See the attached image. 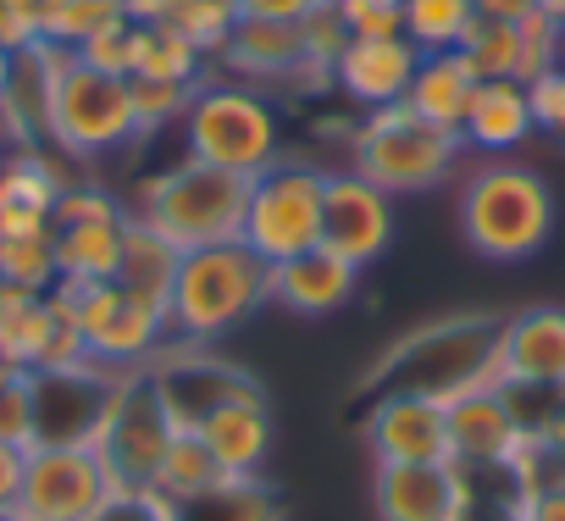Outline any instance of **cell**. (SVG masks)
Instances as JSON below:
<instances>
[{"label": "cell", "mask_w": 565, "mask_h": 521, "mask_svg": "<svg viewBox=\"0 0 565 521\" xmlns=\"http://www.w3.org/2000/svg\"><path fill=\"white\" fill-rule=\"evenodd\" d=\"M23 466H29L23 444H0V515H12L23 499Z\"/></svg>", "instance_id": "cell-44"}, {"label": "cell", "mask_w": 565, "mask_h": 521, "mask_svg": "<svg viewBox=\"0 0 565 521\" xmlns=\"http://www.w3.org/2000/svg\"><path fill=\"white\" fill-rule=\"evenodd\" d=\"M322 244L366 273L394 244V194L366 183L361 172H328V205H322Z\"/></svg>", "instance_id": "cell-14"}, {"label": "cell", "mask_w": 565, "mask_h": 521, "mask_svg": "<svg viewBox=\"0 0 565 521\" xmlns=\"http://www.w3.org/2000/svg\"><path fill=\"white\" fill-rule=\"evenodd\" d=\"M172 515L178 521H282V504L260 477H227L211 493L172 504Z\"/></svg>", "instance_id": "cell-27"}, {"label": "cell", "mask_w": 565, "mask_h": 521, "mask_svg": "<svg viewBox=\"0 0 565 521\" xmlns=\"http://www.w3.org/2000/svg\"><path fill=\"white\" fill-rule=\"evenodd\" d=\"M322 205H328V172L311 161H271L266 172L249 178L244 200V227L238 238L260 260H289L322 244Z\"/></svg>", "instance_id": "cell-8"}, {"label": "cell", "mask_w": 565, "mask_h": 521, "mask_svg": "<svg viewBox=\"0 0 565 521\" xmlns=\"http://www.w3.org/2000/svg\"><path fill=\"white\" fill-rule=\"evenodd\" d=\"M78 62H89L95 73H111V78H134V62H139V23L106 29L100 40H89V45L78 51Z\"/></svg>", "instance_id": "cell-38"}, {"label": "cell", "mask_w": 565, "mask_h": 521, "mask_svg": "<svg viewBox=\"0 0 565 521\" xmlns=\"http://www.w3.org/2000/svg\"><path fill=\"white\" fill-rule=\"evenodd\" d=\"M460 238L482 255V260H532L548 233H554V189L537 167L510 161V156H488L466 189H460Z\"/></svg>", "instance_id": "cell-2"}, {"label": "cell", "mask_w": 565, "mask_h": 521, "mask_svg": "<svg viewBox=\"0 0 565 521\" xmlns=\"http://www.w3.org/2000/svg\"><path fill=\"white\" fill-rule=\"evenodd\" d=\"M526 95H532V123H537V134H548V139L565 145V56H559L543 78H532Z\"/></svg>", "instance_id": "cell-41"}, {"label": "cell", "mask_w": 565, "mask_h": 521, "mask_svg": "<svg viewBox=\"0 0 565 521\" xmlns=\"http://www.w3.org/2000/svg\"><path fill=\"white\" fill-rule=\"evenodd\" d=\"M471 477L444 460V466H377L372 504L377 521H460Z\"/></svg>", "instance_id": "cell-19"}, {"label": "cell", "mask_w": 565, "mask_h": 521, "mask_svg": "<svg viewBox=\"0 0 565 521\" xmlns=\"http://www.w3.org/2000/svg\"><path fill=\"white\" fill-rule=\"evenodd\" d=\"M172 34H183L205 62L227 51L233 29H238V0H172V18H167Z\"/></svg>", "instance_id": "cell-34"}, {"label": "cell", "mask_w": 565, "mask_h": 521, "mask_svg": "<svg viewBox=\"0 0 565 521\" xmlns=\"http://www.w3.org/2000/svg\"><path fill=\"white\" fill-rule=\"evenodd\" d=\"M366 444H372L377 466H444V460H455L449 405H438L433 394L388 389V394H377V405L366 416Z\"/></svg>", "instance_id": "cell-13"}, {"label": "cell", "mask_w": 565, "mask_h": 521, "mask_svg": "<svg viewBox=\"0 0 565 521\" xmlns=\"http://www.w3.org/2000/svg\"><path fill=\"white\" fill-rule=\"evenodd\" d=\"M0 521H23V515H0Z\"/></svg>", "instance_id": "cell-52"}, {"label": "cell", "mask_w": 565, "mask_h": 521, "mask_svg": "<svg viewBox=\"0 0 565 521\" xmlns=\"http://www.w3.org/2000/svg\"><path fill=\"white\" fill-rule=\"evenodd\" d=\"M45 45V0H0V51H34Z\"/></svg>", "instance_id": "cell-40"}, {"label": "cell", "mask_w": 565, "mask_h": 521, "mask_svg": "<svg viewBox=\"0 0 565 521\" xmlns=\"http://www.w3.org/2000/svg\"><path fill=\"white\" fill-rule=\"evenodd\" d=\"M117 493L95 444H29L23 499L12 515L23 521H89Z\"/></svg>", "instance_id": "cell-9"}, {"label": "cell", "mask_w": 565, "mask_h": 521, "mask_svg": "<svg viewBox=\"0 0 565 521\" xmlns=\"http://www.w3.org/2000/svg\"><path fill=\"white\" fill-rule=\"evenodd\" d=\"M172 0H128V23H167Z\"/></svg>", "instance_id": "cell-48"}, {"label": "cell", "mask_w": 565, "mask_h": 521, "mask_svg": "<svg viewBox=\"0 0 565 521\" xmlns=\"http://www.w3.org/2000/svg\"><path fill=\"white\" fill-rule=\"evenodd\" d=\"M145 378L156 383V394H161V405L178 427H200L211 411H222L233 400H260L255 378L238 372L233 361H222L211 344H183V350L167 344L145 366Z\"/></svg>", "instance_id": "cell-11"}, {"label": "cell", "mask_w": 565, "mask_h": 521, "mask_svg": "<svg viewBox=\"0 0 565 521\" xmlns=\"http://www.w3.org/2000/svg\"><path fill=\"white\" fill-rule=\"evenodd\" d=\"M0 156H7V128H0Z\"/></svg>", "instance_id": "cell-51"}, {"label": "cell", "mask_w": 565, "mask_h": 521, "mask_svg": "<svg viewBox=\"0 0 565 521\" xmlns=\"http://www.w3.org/2000/svg\"><path fill=\"white\" fill-rule=\"evenodd\" d=\"M89 521H178L172 499H161L156 488H117Z\"/></svg>", "instance_id": "cell-42"}, {"label": "cell", "mask_w": 565, "mask_h": 521, "mask_svg": "<svg viewBox=\"0 0 565 521\" xmlns=\"http://www.w3.org/2000/svg\"><path fill=\"white\" fill-rule=\"evenodd\" d=\"M532 134H537V123H532V95H526V84L482 78L477 95H471V111H466V123H460V145L477 150V156H515Z\"/></svg>", "instance_id": "cell-22"}, {"label": "cell", "mask_w": 565, "mask_h": 521, "mask_svg": "<svg viewBox=\"0 0 565 521\" xmlns=\"http://www.w3.org/2000/svg\"><path fill=\"white\" fill-rule=\"evenodd\" d=\"M499 328L504 317H444L422 333L399 339L366 383H388L405 394H433L438 405L499 383ZM383 389V394H388Z\"/></svg>", "instance_id": "cell-3"}, {"label": "cell", "mask_w": 565, "mask_h": 521, "mask_svg": "<svg viewBox=\"0 0 565 521\" xmlns=\"http://www.w3.org/2000/svg\"><path fill=\"white\" fill-rule=\"evenodd\" d=\"M172 433H178V422L167 416L156 383L145 372H128L95 449H100L117 488H156V471H161V455H167Z\"/></svg>", "instance_id": "cell-10"}, {"label": "cell", "mask_w": 565, "mask_h": 521, "mask_svg": "<svg viewBox=\"0 0 565 521\" xmlns=\"http://www.w3.org/2000/svg\"><path fill=\"white\" fill-rule=\"evenodd\" d=\"M504 389H565V306H526L499 328Z\"/></svg>", "instance_id": "cell-18"}, {"label": "cell", "mask_w": 565, "mask_h": 521, "mask_svg": "<svg viewBox=\"0 0 565 521\" xmlns=\"http://www.w3.org/2000/svg\"><path fill=\"white\" fill-rule=\"evenodd\" d=\"M477 84H482V78L471 73V62H466L460 51H433V56H422V67H416L411 89H405V106H411L422 123H433V128H444V134H460Z\"/></svg>", "instance_id": "cell-24"}, {"label": "cell", "mask_w": 565, "mask_h": 521, "mask_svg": "<svg viewBox=\"0 0 565 521\" xmlns=\"http://www.w3.org/2000/svg\"><path fill=\"white\" fill-rule=\"evenodd\" d=\"M416 67H422V51L405 34H350V45L333 62V89L361 111L399 106Z\"/></svg>", "instance_id": "cell-16"}, {"label": "cell", "mask_w": 565, "mask_h": 521, "mask_svg": "<svg viewBox=\"0 0 565 521\" xmlns=\"http://www.w3.org/2000/svg\"><path fill=\"white\" fill-rule=\"evenodd\" d=\"M405 40L433 56V51H460L471 23H477V0H399Z\"/></svg>", "instance_id": "cell-30"}, {"label": "cell", "mask_w": 565, "mask_h": 521, "mask_svg": "<svg viewBox=\"0 0 565 521\" xmlns=\"http://www.w3.org/2000/svg\"><path fill=\"white\" fill-rule=\"evenodd\" d=\"M0 444H34V372L0 361Z\"/></svg>", "instance_id": "cell-36"}, {"label": "cell", "mask_w": 565, "mask_h": 521, "mask_svg": "<svg viewBox=\"0 0 565 521\" xmlns=\"http://www.w3.org/2000/svg\"><path fill=\"white\" fill-rule=\"evenodd\" d=\"M460 134H444L422 123L405 100L366 111V123L350 134V172L377 183L383 194H427L460 167Z\"/></svg>", "instance_id": "cell-5"}, {"label": "cell", "mask_w": 565, "mask_h": 521, "mask_svg": "<svg viewBox=\"0 0 565 521\" xmlns=\"http://www.w3.org/2000/svg\"><path fill=\"white\" fill-rule=\"evenodd\" d=\"M521 521H565V482H543L521 493Z\"/></svg>", "instance_id": "cell-45"}, {"label": "cell", "mask_w": 565, "mask_h": 521, "mask_svg": "<svg viewBox=\"0 0 565 521\" xmlns=\"http://www.w3.org/2000/svg\"><path fill=\"white\" fill-rule=\"evenodd\" d=\"M300 40H306V62L333 78V62H339V51L350 45V29H344V18H339L333 0H322V7H311V12L300 18Z\"/></svg>", "instance_id": "cell-37"}, {"label": "cell", "mask_w": 565, "mask_h": 521, "mask_svg": "<svg viewBox=\"0 0 565 521\" xmlns=\"http://www.w3.org/2000/svg\"><path fill=\"white\" fill-rule=\"evenodd\" d=\"M449 444H455L460 471H504L515 460V449L526 444V427H521L510 389L488 383V389L449 400Z\"/></svg>", "instance_id": "cell-15"}, {"label": "cell", "mask_w": 565, "mask_h": 521, "mask_svg": "<svg viewBox=\"0 0 565 521\" xmlns=\"http://www.w3.org/2000/svg\"><path fill=\"white\" fill-rule=\"evenodd\" d=\"M322 0H238V18H266V23H300Z\"/></svg>", "instance_id": "cell-46"}, {"label": "cell", "mask_w": 565, "mask_h": 521, "mask_svg": "<svg viewBox=\"0 0 565 521\" xmlns=\"http://www.w3.org/2000/svg\"><path fill=\"white\" fill-rule=\"evenodd\" d=\"M67 183L73 178H62V167L45 150H34V145L0 156V205H23V211H45L51 216Z\"/></svg>", "instance_id": "cell-28"}, {"label": "cell", "mask_w": 565, "mask_h": 521, "mask_svg": "<svg viewBox=\"0 0 565 521\" xmlns=\"http://www.w3.org/2000/svg\"><path fill=\"white\" fill-rule=\"evenodd\" d=\"M117 389L122 378L95 361L34 372V444H95Z\"/></svg>", "instance_id": "cell-12"}, {"label": "cell", "mask_w": 565, "mask_h": 521, "mask_svg": "<svg viewBox=\"0 0 565 521\" xmlns=\"http://www.w3.org/2000/svg\"><path fill=\"white\" fill-rule=\"evenodd\" d=\"M260 306H271V260L244 238L183 249L167 289V333L172 344H216Z\"/></svg>", "instance_id": "cell-1"}, {"label": "cell", "mask_w": 565, "mask_h": 521, "mask_svg": "<svg viewBox=\"0 0 565 521\" xmlns=\"http://www.w3.org/2000/svg\"><path fill=\"white\" fill-rule=\"evenodd\" d=\"M183 145L205 167L255 178L282 161V117L266 95L244 84H200L183 111Z\"/></svg>", "instance_id": "cell-6"}, {"label": "cell", "mask_w": 565, "mask_h": 521, "mask_svg": "<svg viewBox=\"0 0 565 521\" xmlns=\"http://www.w3.org/2000/svg\"><path fill=\"white\" fill-rule=\"evenodd\" d=\"M532 12H537V18H548L554 29H565V0H532Z\"/></svg>", "instance_id": "cell-49"}, {"label": "cell", "mask_w": 565, "mask_h": 521, "mask_svg": "<svg viewBox=\"0 0 565 521\" xmlns=\"http://www.w3.org/2000/svg\"><path fill=\"white\" fill-rule=\"evenodd\" d=\"M216 482H227V477H222L216 455L205 449V438H200L194 427H178V433H172V444H167V455H161L156 493H161V499H172V504H183V499L211 493Z\"/></svg>", "instance_id": "cell-29"}, {"label": "cell", "mask_w": 565, "mask_h": 521, "mask_svg": "<svg viewBox=\"0 0 565 521\" xmlns=\"http://www.w3.org/2000/svg\"><path fill=\"white\" fill-rule=\"evenodd\" d=\"M122 222H62L56 227V273L78 278V284H117V273H122Z\"/></svg>", "instance_id": "cell-25"}, {"label": "cell", "mask_w": 565, "mask_h": 521, "mask_svg": "<svg viewBox=\"0 0 565 521\" xmlns=\"http://www.w3.org/2000/svg\"><path fill=\"white\" fill-rule=\"evenodd\" d=\"M205 449L216 455L222 477H260L266 455H271V416H266V400H233L222 411H211L200 427Z\"/></svg>", "instance_id": "cell-23"}, {"label": "cell", "mask_w": 565, "mask_h": 521, "mask_svg": "<svg viewBox=\"0 0 565 521\" xmlns=\"http://www.w3.org/2000/svg\"><path fill=\"white\" fill-rule=\"evenodd\" d=\"M117 23H128V0H45V45L67 56H78Z\"/></svg>", "instance_id": "cell-31"}, {"label": "cell", "mask_w": 565, "mask_h": 521, "mask_svg": "<svg viewBox=\"0 0 565 521\" xmlns=\"http://www.w3.org/2000/svg\"><path fill=\"white\" fill-rule=\"evenodd\" d=\"M122 216H128L122 200L106 194L100 183H67L62 200H56V211H51L56 227H62V222H122Z\"/></svg>", "instance_id": "cell-39"}, {"label": "cell", "mask_w": 565, "mask_h": 521, "mask_svg": "<svg viewBox=\"0 0 565 521\" xmlns=\"http://www.w3.org/2000/svg\"><path fill=\"white\" fill-rule=\"evenodd\" d=\"M56 227L51 233H29V238H0V284L29 289V295H51L56 289Z\"/></svg>", "instance_id": "cell-33"}, {"label": "cell", "mask_w": 565, "mask_h": 521, "mask_svg": "<svg viewBox=\"0 0 565 521\" xmlns=\"http://www.w3.org/2000/svg\"><path fill=\"white\" fill-rule=\"evenodd\" d=\"M12 73H18V56L0 51V100H7V89H12Z\"/></svg>", "instance_id": "cell-50"}, {"label": "cell", "mask_w": 565, "mask_h": 521, "mask_svg": "<svg viewBox=\"0 0 565 521\" xmlns=\"http://www.w3.org/2000/svg\"><path fill=\"white\" fill-rule=\"evenodd\" d=\"M350 34H405L399 0H333Z\"/></svg>", "instance_id": "cell-43"}, {"label": "cell", "mask_w": 565, "mask_h": 521, "mask_svg": "<svg viewBox=\"0 0 565 521\" xmlns=\"http://www.w3.org/2000/svg\"><path fill=\"white\" fill-rule=\"evenodd\" d=\"M559 34L548 18H526V23H471L460 56L471 62L477 78H510V84H532L559 62Z\"/></svg>", "instance_id": "cell-17"}, {"label": "cell", "mask_w": 565, "mask_h": 521, "mask_svg": "<svg viewBox=\"0 0 565 521\" xmlns=\"http://www.w3.org/2000/svg\"><path fill=\"white\" fill-rule=\"evenodd\" d=\"M355 289H361V267L333 255L328 244L289 255V260H271V306L295 311V317H333L355 300Z\"/></svg>", "instance_id": "cell-20"}, {"label": "cell", "mask_w": 565, "mask_h": 521, "mask_svg": "<svg viewBox=\"0 0 565 521\" xmlns=\"http://www.w3.org/2000/svg\"><path fill=\"white\" fill-rule=\"evenodd\" d=\"M477 18L482 23H526L532 0H477Z\"/></svg>", "instance_id": "cell-47"}, {"label": "cell", "mask_w": 565, "mask_h": 521, "mask_svg": "<svg viewBox=\"0 0 565 521\" xmlns=\"http://www.w3.org/2000/svg\"><path fill=\"white\" fill-rule=\"evenodd\" d=\"M244 200H249V178L183 156L178 167H167V172H156V178L139 183L134 216L150 222L172 249H205V244L238 238Z\"/></svg>", "instance_id": "cell-4"}, {"label": "cell", "mask_w": 565, "mask_h": 521, "mask_svg": "<svg viewBox=\"0 0 565 521\" xmlns=\"http://www.w3.org/2000/svg\"><path fill=\"white\" fill-rule=\"evenodd\" d=\"M45 139L73 156V161H100L122 145L139 139V123H134V95H128V78H111V73H95L89 62L67 56L56 62L51 73V106H45Z\"/></svg>", "instance_id": "cell-7"}, {"label": "cell", "mask_w": 565, "mask_h": 521, "mask_svg": "<svg viewBox=\"0 0 565 521\" xmlns=\"http://www.w3.org/2000/svg\"><path fill=\"white\" fill-rule=\"evenodd\" d=\"M134 78H167V84H205V56L172 34L167 23H139V62Z\"/></svg>", "instance_id": "cell-32"}, {"label": "cell", "mask_w": 565, "mask_h": 521, "mask_svg": "<svg viewBox=\"0 0 565 521\" xmlns=\"http://www.w3.org/2000/svg\"><path fill=\"white\" fill-rule=\"evenodd\" d=\"M222 62L244 78H260V84H289V78H317L333 84L328 73H317L306 62V40H300V23H266V18H238Z\"/></svg>", "instance_id": "cell-21"}, {"label": "cell", "mask_w": 565, "mask_h": 521, "mask_svg": "<svg viewBox=\"0 0 565 521\" xmlns=\"http://www.w3.org/2000/svg\"><path fill=\"white\" fill-rule=\"evenodd\" d=\"M200 84H167V78H128V95H134V123L139 134H156L167 123H183L189 100H194Z\"/></svg>", "instance_id": "cell-35"}, {"label": "cell", "mask_w": 565, "mask_h": 521, "mask_svg": "<svg viewBox=\"0 0 565 521\" xmlns=\"http://www.w3.org/2000/svg\"><path fill=\"white\" fill-rule=\"evenodd\" d=\"M178 255H183V249H172L150 222L128 216V222H122V273H117V284H122L128 295H145V300H161V306H167Z\"/></svg>", "instance_id": "cell-26"}]
</instances>
